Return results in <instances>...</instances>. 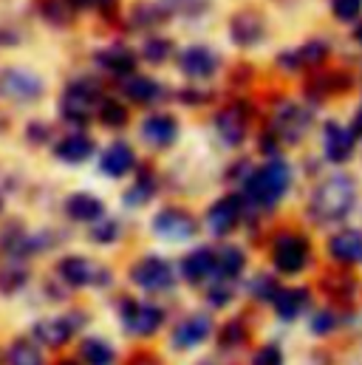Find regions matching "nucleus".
I'll return each mask as SVG.
<instances>
[{"mask_svg": "<svg viewBox=\"0 0 362 365\" xmlns=\"http://www.w3.org/2000/svg\"><path fill=\"white\" fill-rule=\"evenodd\" d=\"M274 130L286 139V142H300L303 139V133L309 130V113L303 110V108H297V105H286L280 113H277V119H274Z\"/></svg>", "mask_w": 362, "mask_h": 365, "instance_id": "obj_10", "label": "nucleus"}, {"mask_svg": "<svg viewBox=\"0 0 362 365\" xmlns=\"http://www.w3.org/2000/svg\"><path fill=\"white\" fill-rule=\"evenodd\" d=\"M179 66L187 77L201 80V77H212V71L218 68V57L210 48H204V46H192V48L181 51Z\"/></svg>", "mask_w": 362, "mask_h": 365, "instance_id": "obj_9", "label": "nucleus"}, {"mask_svg": "<svg viewBox=\"0 0 362 365\" xmlns=\"http://www.w3.org/2000/svg\"><path fill=\"white\" fill-rule=\"evenodd\" d=\"M326 54H329L326 43H309L306 48L297 51V60H300V63H323Z\"/></svg>", "mask_w": 362, "mask_h": 365, "instance_id": "obj_34", "label": "nucleus"}, {"mask_svg": "<svg viewBox=\"0 0 362 365\" xmlns=\"http://www.w3.org/2000/svg\"><path fill=\"white\" fill-rule=\"evenodd\" d=\"M212 269H215V255L210 250H195L181 264V272H184L187 280H201V277H207Z\"/></svg>", "mask_w": 362, "mask_h": 365, "instance_id": "obj_23", "label": "nucleus"}, {"mask_svg": "<svg viewBox=\"0 0 362 365\" xmlns=\"http://www.w3.org/2000/svg\"><path fill=\"white\" fill-rule=\"evenodd\" d=\"M354 198H357V187L351 176H331L329 182L317 187L311 198V212L320 221H337L351 210Z\"/></svg>", "mask_w": 362, "mask_h": 365, "instance_id": "obj_1", "label": "nucleus"}, {"mask_svg": "<svg viewBox=\"0 0 362 365\" xmlns=\"http://www.w3.org/2000/svg\"><path fill=\"white\" fill-rule=\"evenodd\" d=\"M43 14H46L51 23H57V26H63V23L71 20V14L63 9V3H54V0H48V3L43 6Z\"/></svg>", "mask_w": 362, "mask_h": 365, "instance_id": "obj_35", "label": "nucleus"}, {"mask_svg": "<svg viewBox=\"0 0 362 365\" xmlns=\"http://www.w3.org/2000/svg\"><path fill=\"white\" fill-rule=\"evenodd\" d=\"M207 334H210V320L207 317H192V320L181 323L179 329H176V346L190 349V346L201 343Z\"/></svg>", "mask_w": 362, "mask_h": 365, "instance_id": "obj_25", "label": "nucleus"}, {"mask_svg": "<svg viewBox=\"0 0 362 365\" xmlns=\"http://www.w3.org/2000/svg\"><path fill=\"white\" fill-rule=\"evenodd\" d=\"M354 150V136L351 130L340 128L337 122H329L326 125V156L331 162H346Z\"/></svg>", "mask_w": 362, "mask_h": 365, "instance_id": "obj_18", "label": "nucleus"}, {"mask_svg": "<svg viewBox=\"0 0 362 365\" xmlns=\"http://www.w3.org/2000/svg\"><path fill=\"white\" fill-rule=\"evenodd\" d=\"M99 119L108 125V128H122L128 122V110L125 105H119L116 99H102L99 102Z\"/></svg>", "mask_w": 362, "mask_h": 365, "instance_id": "obj_29", "label": "nucleus"}, {"mask_svg": "<svg viewBox=\"0 0 362 365\" xmlns=\"http://www.w3.org/2000/svg\"><path fill=\"white\" fill-rule=\"evenodd\" d=\"M153 230L156 235L162 238H170V241H181V238H190L195 232V221L192 215L181 212V210H162L156 218H153Z\"/></svg>", "mask_w": 362, "mask_h": 365, "instance_id": "obj_6", "label": "nucleus"}, {"mask_svg": "<svg viewBox=\"0 0 362 365\" xmlns=\"http://www.w3.org/2000/svg\"><path fill=\"white\" fill-rule=\"evenodd\" d=\"M362 14V0H334L337 20H357Z\"/></svg>", "mask_w": 362, "mask_h": 365, "instance_id": "obj_32", "label": "nucleus"}, {"mask_svg": "<svg viewBox=\"0 0 362 365\" xmlns=\"http://www.w3.org/2000/svg\"><path fill=\"white\" fill-rule=\"evenodd\" d=\"M23 283H26V272L23 269H3L0 272V292H6V294L17 292Z\"/></svg>", "mask_w": 362, "mask_h": 365, "instance_id": "obj_33", "label": "nucleus"}, {"mask_svg": "<svg viewBox=\"0 0 362 365\" xmlns=\"http://www.w3.org/2000/svg\"><path fill=\"white\" fill-rule=\"evenodd\" d=\"M329 247H331L334 258L348 261V264H362V232L357 230H346V232L334 235Z\"/></svg>", "mask_w": 362, "mask_h": 365, "instance_id": "obj_19", "label": "nucleus"}, {"mask_svg": "<svg viewBox=\"0 0 362 365\" xmlns=\"http://www.w3.org/2000/svg\"><path fill=\"white\" fill-rule=\"evenodd\" d=\"M215 125H218V133H221V139H224L227 145H241L244 136H247V128H249V122H247V108H244V105H227V108L218 113Z\"/></svg>", "mask_w": 362, "mask_h": 365, "instance_id": "obj_7", "label": "nucleus"}, {"mask_svg": "<svg viewBox=\"0 0 362 365\" xmlns=\"http://www.w3.org/2000/svg\"><path fill=\"white\" fill-rule=\"evenodd\" d=\"M133 165H136V156H133V150H130L125 142H113V145L102 153V159H99L102 173H108V176H113V179L130 173Z\"/></svg>", "mask_w": 362, "mask_h": 365, "instance_id": "obj_12", "label": "nucleus"}, {"mask_svg": "<svg viewBox=\"0 0 362 365\" xmlns=\"http://www.w3.org/2000/svg\"><path fill=\"white\" fill-rule=\"evenodd\" d=\"M150 192H153L150 182H139V184H136V190H130V192H128V204H142V201H145Z\"/></svg>", "mask_w": 362, "mask_h": 365, "instance_id": "obj_38", "label": "nucleus"}, {"mask_svg": "<svg viewBox=\"0 0 362 365\" xmlns=\"http://www.w3.org/2000/svg\"><path fill=\"white\" fill-rule=\"evenodd\" d=\"M176 133H179V125H176V119L167 116V113H156V116L145 119V125H142V136H145V142H150L153 148H167V145H173V142H176Z\"/></svg>", "mask_w": 362, "mask_h": 365, "instance_id": "obj_11", "label": "nucleus"}, {"mask_svg": "<svg viewBox=\"0 0 362 365\" xmlns=\"http://www.w3.org/2000/svg\"><path fill=\"white\" fill-rule=\"evenodd\" d=\"M43 93V80L20 71V68H3L0 71V96L11 102H31Z\"/></svg>", "mask_w": 362, "mask_h": 365, "instance_id": "obj_3", "label": "nucleus"}, {"mask_svg": "<svg viewBox=\"0 0 362 365\" xmlns=\"http://www.w3.org/2000/svg\"><path fill=\"white\" fill-rule=\"evenodd\" d=\"M289 179H291V170L286 162H269L258 173H252V179L247 182V195L261 207H272L286 192Z\"/></svg>", "mask_w": 362, "mask_h": 365, "instance_id": "obj_2", "label": "nucleus"}, {"mask_svg": "<svg viewBox=\"0 0 362 365\" xmlns=\"http://www.w3.org/2000/svg\"><path fill=\"white\" fill-rule=\"evenodd\" d=\"M96 99H99L96 86H90V83H74L66 91V96H63V105H60L63 108V116L68 122H88Z\"/></svg>", "mask_w": 362, "mask_h": 365, "instance_id": "obj_5", "label": "nucleus"}, {"mask_svg": "<svg viewBox=\"0 0 362 365\" xmlns=\"http://www.w3.org/2000/svg\"><path fill=\"white\" fill-rule=\"evenodd\" d=\"M133 280L145 289H167L173 283V272L162 258H145L142 264L133 267Z\"/></svg>", "mask_w": 362, "mask_h": 365, "instance_id": "obj_8", "label": "nucleus"}, {"mask_svg": "<svg viewBox=\"0 0 362 365\" xmlns=\"http://www.w3.org/2000/svg\"><path fill=\"white\" fill-rule=\"evenodd\" d=\"M264 37V20L255 11H241L232 17V40L238 46H252Z\"/></svg>", "mask_w": 362, "mask_h": 365, "instance_id": "obj_17", "label": "nucleus"}, {"mask_svg": "<svg viewBox=\"0 0 362 365\" xmlns=\"http://www.w3.org/2000/svg\"><path fill=\"white\" fill-rule=\"evenodd\" d=\"M224 274H238L244 269V252L241 250H235V247H227L224 252H221V267H218Z\"/></svg>", "mask_w": 362, "mask_h": 365, "instance_id": "obj_31", "label": "nucleus"}, {"mask_svg": "<svg viewBox=\"0 0 362 365\" xmlns=\"http://www.w3.org/2000/svg\"><path fill=\"white\" fill-rule=\"evenodd\" d=\"M54 153H57V159H63L68 165H80V162H86L93 153V142H90L88 136H83V133H74V136H66L54 148Z\"/></svg>", "mask_w": 362, "mask_h": 365, "instance_id": "obj_21", "label": "nucleus"}, {"mask_svg": "<svg viewBox=\"0 0 362 365\" xmlns=\"http://www.w3.org/2000/svg\"><path fill=\"white\" fill-rule=\"evenodd\" d=\"M170 51H173V43L165 37H153L145 43V60L148 63H165L170 57Z\"/></svg>", "mask_w": 362, "mask_h": 365, "instance_id": "obj_30", "label": "nucleus"}, {"mask_svg": "<svg viewBox=\"0 0 362 365\" xmlns=\"http://www.w3.org/2000/svg\"><path fill=\"white\" fill-rule=\"evenodd\" d=\"M46 133H48V128H43V125H31V128H29V136H31V139H40V136H46Z\"/></svg>", "mask_w": 362, "mask_h": 365, "instance_id": "obj_41", "label": "nucleus"}, {"mask_svg": "<svg viewBox=\"0 0 362 365\" xmlns=\"http://www.w3.org/2000/svg\"><path fill=\"white\" fill-rule=\"evenodd\" d=\"M83 320L80 317H60V320H43V323H37L34 326V337L37 340H43L46 346H63L71 334H74V329L80 326Z\"/></svg>", "mask_w": 362, "mask_h": 365, "instance_id": "obj_14", "label": "nucleus"}, {"mask_svg": "<svg viewBox=\"0 0 362 365\" xmlns=\"http://www.w3.org/2000/svg\"><path fill=\"white\" fill-rule=\"evenodd\" d=\"M238 215H241V201H238L235 195H229V198H221V201L210 210L207 224H210V230H212L215 235H227V232L238 224Z\"/></svg>", "mask_w": 362, "mask_h": 365, "instance_id": "obj_13", "label": "nucleus"}, {"mask_svg": "<svg viewBox=\"0 0 362 365\" xmlns=\"http://www.w3.org/2000/svg\"><path fill=\"white\" fill-rule=\"evenodd\" d=\"M9 365H43L40 349H37L31 340L20 337V340L11 343V349H9Z\"/></svg>", "mask_w": 362, "mask_h": 365, "instance_id": "obj_27", "label": "nucleus"}, {"mask_svg": "<svg viewBox=\"0 0 362 365\" xmlns=\"http://www.w3.org/2000/svg\"><path fill=\"white\" fill-rule=\"evenodd\" d=\"M303 306H306V292L303 289H283V292L274 294V309L286 320L297 317L303 312Z\"/></svg>", "mask_w": 362, "mask_h": 365, "instance_id": "obj_26", "label": "nucleus"}, {"mask_svg": "<svg viewBox=\"0 0 362 365\" xmlns=\"http://www.w3.org/2000/svg\"><path fill=\"white\" fill-rule=\"evenodd\" d=\"M66 365H74V363H66Z\"/></svg>", "mask_w": 362, "mask_h": 365, "instance_id": "obj_43", "label": "nucleus"}, {"mask_svg": "<svg viewBox=\"0 0 362 365\" xmlns=\"http://www.w3.org/2000/svg\"><path fill=\"white\" fill-rule=\"evenodd\" d=\"M354 37H357V40H360V43H362V26H357V31H354Z\"/></svg>", "mask_w": 362, "mask_h": 365, "instance_id": "obj_42", "label": "nucleus"}, {"mask_svg": "<svg viewBox=\"0 0 362 365\" xmlns=\"http://www.w3.org/2000/svg\"><path fill=\"white\" fill-rule=\"evenodd\" d=\"M309 261V241L303 235H280L274 241V267L280 272H300Z\"/></svg>", "mask_w": 362, "mask_h": 365, "instance_id": "obj_4", "label": "nucleus"}, {"mask_svg": "<svg viewBox=\"0 0 362 365\" xmlns=\"http://www.w3.org/2000/svg\"><path fill=\"white\" fill-rule=\"evenodd\" d=\"M159 323H162V312L159 309L128 303V309H125V326H128V331H133V334H153L159 329Z\"/></svg>", "mask_w": 362, "mask_h": 365, "instance_id": "obj_16", "label": "nucleus"}, {"mask_svg": "<svg viewBox=\"0 0 362 365\" xmlns=\"http://www.w3.org/2000/svg\"><path fill=\"white\" fill-rule=\"evenodd\" d=\"M90 238L93 241H113L116 238V224L113 221H108V224H99V227H93V232H90Z\"/></svg>", "mask_w": 362, "mask_h": 365, "instance_id": "obj_36", "label": "nucleus"}, {"mask_svg": "<svg viewBox=\"0 0 362 365\" xmlns=\"http://www.w3.org/2000/svg\"><path fill=\"white\" fill-rule=\"evenodd\" d=\"M83 360L88 365H110L113 363V349L102 340H86L83 349H80Z\"/></svg>", "mask_w": 362, "mask_h": 365, "instance_id": "obj_28", "label": "nucleus"}, {"mask_svg": "<svg viewBox=\"0 0 362 365\" xmlns=\"http://www.w3.org/2000/svg\"><path fill=\"white\" fill-rule=\"evenodd\" d=\"M66 210H68V215H71L74 221H96V218H102V212H105L102 201L88 195V192L71 195L68 204H66Z\"/></svg>", "mask_w": 362, "mask_h": 365, "instance_id": "obj_22", "label": "nucleus"}, {"mask_svg": "<svg viewBox=\"0 0 362 365\" xmlns=\"http://www.w3.org/2000/svg\"><path fill=\"white\" fill-rule=\"evenodd\" d=\"M125 93H128L133 102H139V105H150V102H156V99L162 96V86L153 83L150 77H130V80L125 83Z\"/></svg>", "mask_w": 362, "mask_h": 365, "instance_id": "obj_24", "label": "nucleus"}, {"mask_svg": "<svg viewBox=\"0 0 362 365\" xmlns=\"http://www.w3.org/2000/svg\"><path fill=\"white\" fill-rule=\"evenodd\" d=\"M60 274L71 286H88V283H99L105 277L99 272V267H93L88 258H80V255H71V258L60 261Z\"/></svg>", "mask_w": 362, "mask_h": 365, "instance_id": "obj_15", "label": "nucleus"}, {"mask_svg": "<svg viewBox=\"0 0 362 365\" xmlns=\"http://www.w3.org/2000/svg\"><path fill=\"white\" fill-rule=\"evenodd\" d=\"M181 102H207V93L184 91V93H181Z\"/></svg>", "mask_w": 362, "mask_h": 365, "instance_id": "obj_39", "label": "nucleus"}, {"mask_svg": "<svg viewBox=\"0 0 362 365\" xmlns=\"http://www.w3.org/2000/svg\"><path fill=\"white\" fill-rule=\"evenodd\" d=\"M74 6H80V9H88V6H108L110 0H71Z\"/></svg>", "mask_w": 362, "mask_h": 365, "instance_id": "obj_40", "label": "nucleus"}, {"mask_svg": "<svg viewBox=\"0 0 362 365\" xmlns=\"http://www.w3.org/2000/svg\"><path fill=\"white\" fill-rule=\"evenodd\" d=\"M96 63L113 74H133L136 71V54L125 46H113V48H105L96 54Z\"/></svg>", "mask_w": 362, "mask_h": 365, "instance_id": "obj_20", "label": "nucleus"}, {"mask_svg": "<svg viewBox=\"0 0 362 365\" xmlns=\"http://www.w3.org/2000/svg\"><path fill=\"white\" fill-rule=\"evenodd\" d=\"M252 365H280V351L274 346H267V349H261L255 354V363Z\"/></svg>", "mask_w": 362, "mask_h": 365, "instance_id": "obj_37", "label": "nucleus"}]
</instances>
